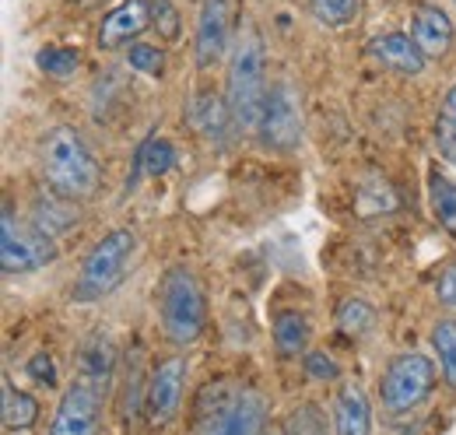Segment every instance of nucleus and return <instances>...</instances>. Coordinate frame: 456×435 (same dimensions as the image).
<instances>
[{
  "instance_id": "f257e3e1",
  "label": "nucleus",
  "mask_w": 456,
  "mask_h": 435,
  "mask_svg": "<svg viewBox=\"0 0 456 435\" xmlns=\"http://www.w3.org/2000/svg\"><path fill=\"white\" fill-rule=\"evenodd\" d=\"M267 400L239 380H211L193 400V435H267Z\"/></svg>"
},
{
  "instance_id": "f03ea898",
  "label": "nucleus",
  "mask_w": 456,
  "mask_h": 435,
  "mask_svg": "<svg viewBox=\"0 0 456 435\" xmlns=\"http://www.w3.org/2000/svg\"><path fill=\"white\" fill-rule=\"evenodd\" d=\"M267 67H264V39L253 21H246L232 43L228 56L225 103L235 119V134H256L260 112L267 103Z\"/></svg>"
},
{
  "instance_id": "7ed1b4c3",
  "label": "nucleus",
  "mask_w": 456,
  "mask_h": 435,
  "mask_svg": "<svg viewBox=\"0 0 456 435\" xmlns=\"http://www.w3.org/2000/svg\"><path fill=\"white\" fill-rule=\"evenodd\" d=\"M39 168H43L46 190H53L67 201H85L102 183V168L74 127H53L43 137Z\"/></svg>"
},
{
  "instance_id": "20e7f679",
  "label": "nucleus",
  "mask_w": 456,
  "mask_h": 435,
  "mask_svg": "<svg viewBox=\"0 0 456 435\" xmlns=\"http://www.w3.org/2000/svg\"><path fill=\"white\" fill-rule=\"evenodd\" d=\"M159 313L162 326L172 344L186 348L193 344L204 324H208V302H204V288L197 281V274L190 267H169L162 284H159Z\"/></svg>"
},
{
  "instance_id": "39448f33",
  "label": "nucleus",
  "mask_w": 456,
  "mask_h": 435,
  "mask_svg": "<svg viewBox=\"0 0 456 435\" xmlns=\"http://www.w3.org/2000/svg\"><path fill=\"white\" fill-rule=\"evenodd\" d=\"M134 250H137V235L130 228H113L106 232L85 257L81 274L70 288V299L74 302H99L106 299L113 288H119V281L130 271V260H134Z\"/></svg>"
},
{
  "instance_id": "423d86ee",
  "label": "nucleus",
  "mask_w": 456,
  "mask_h": 435,
  "mask_svg": "<svg viewBox=\"0 0 456 435\" xmlns=\"http://www.w3.org/2000/svg\"><path fill=\"white\" fill-rule=\"evenodd\" d=\"M436 390V365L421 351H403L397 355L379 380V400L390 414H407L418 404H425Z\"/></svg>"
},
{
  "instance_id": "0eeeda50",
  "label": "nucleus",
  "mask_w": 456,
  "mask_h": 435,
  "mask_svg": "<svg viewBox=\"0 0 456 435\" xmlns=\"http://www.w3.org/2000/svg\"><path fill=\"white\" fill-rule=\"evenodd\" d=\"M57 260V242L43 235L32 221H21L14 215L11 197L4 201V218H0V267L4 274H28L46 267Z\"/></svg>"
},
{
  "instance_id": "6e6552de",
  "label": "nucleus",
  "mask_w": 456,
  "mask_h": 435,
  "mask_svg": "<svg viewBox=\"0 0 456 435\" xmlns=\"http://www.w3.org/2000/svg\"><path fill=\"white\" fill-rule=\"evenodd\" d=\"M106 390H110V380H95V376H81V373H77L74 382L67 386V393L60 397L50 435H95L99 432Z\"/></svg>"
},
{
  "instance_id": "1a4fd4ad",
  "label": "nucleus",
  "mask_w": 456,
  "mask_h": 435,
  "mask_svg": "<svg viewBox=\"0 0 456 435\" xmlns=\"http://www.w3.org/2000/svg\"><path fill=\"white\" fill-rule=\"evenodd\" d=\"M264 148L271 152H295L302 141V103L291 81H274L267 92V103L260 112V127H256Z\"/></svg>"
},
{
  "instance_id": "9d476101",
  "label": "nucleus",
  "mask_w": 456,
  "mask_h": 435,
  "mask_svg": "<svg viewBox=\"0 0 456 435\" xmlns=\"http://www.w3.org/2000/svg\"><path fill=\"white\" fill-rule=\"evenodd\" d=\"M183 382H186V358L175 355L166 358L144 386V414L151 425H169L179 411V397H183Z\"/></svg>"
},
{
  "instance_id": "9b49d317",
  "label": "nucleus",
  "mask_w": 456,
  "mask_h": 435,
  "mask_svg": "<svg viewBox=\"0 0 456 435\" xmlns=\"http://www.w3.org/2000/svg\"><path fill=\"white\" fill-rule=\"evenodd\" d=\"M228 29H232V0H204L197 14L193 32V53L197 67H215L228 50Z\"/></svg>"
},
{
  "instance_id": "f8f14e48",
  "label": "nucleus",
  "mask_w": 456,
  "mask_h": 435,
  "mask_svg": "<svg viewBox=\"0 0 456 435\" xmlns=\"http://www.w3.org/2000/svg\"><path fill=\"white\" fill-rule=\"evenodd\" d=\"M148 25H151V4L148 0H119L113 11L102 18L99 46H106V50L123 46L134 36H141Z\"/></svg>"
},
{
  "instance_id": "ddd939ff",
  "label": "nucleus",
  "mask_w": 456,
  "mask_h": 435,
  "mask_svg": "<svg viewBox=\"0 0 456 435\" xmlns=\"http://www.w3.org/2000/svg\"><path fill=\"white\" fill-rule=\"evenodd\" d=\"M369 53L376 56L387 70L403 74V78L421 74L425 70V60H428V56L418 50V43L411 36H403V32H383V36H376L369 43Z\"/></svg>"
},
{
  "instance_id": "4468645a",
  "label": "nucleus",
  "mask_w": 456,
  "mask_h": 435,
  "mask_svg": "<svg viewBox=\"0 0 456 435\" xmlns=\"http://www.w3.org/2000/svg\"><path fill=\"white\" fill-rule=\"evenodd\" d=\"M411 39L425 56H446L453 46V21L439 7H418L411 18Z\"/></svg>"
},
{
  "instance_id": "2eb2a0df",
  "label": "nucleus",
  "mask_w": 456,
  "mask_h": 435,
  "mask_svg": "<svg viewBox=\"0 0 456 435\" xmlns=\"http://www.w3.org/2000/svg\"><path fill=\"white\" fill-rule=\"evenodd\" d=\"M190 123L215 144H225L228 134L235 130V119H232V109L218 92H200L190 106Z\"/></svg>"
},
{
  "instance_id": "dca6fc26",
  "label": "nucleus",
  "mask_w": 456,
  "mask_h": 435,
  "mask_svg": "<svg viewBox=\"0 0 456 435\" xmlns=\"http://www.w3.org/2000/svg\"><path fill=\"white\" fill-rule=\"evenodd\" d=\"M28 221H32L43 235L57 239V235L70 232V228L77 225V208H74V201L60 197L53 190H39L36 201H32V218H28Z\"/></svg>"
},
{
  "instance_id": "f3484780",
  "label": "nucleus",
  "mask_w": 456,
  "mask_h": 435,
  "mask_svg": "<svg viewBox=\"0 0 456 435\" xmlns=\"http://www.w3.org/2000/svg\"><path fill=\"white\" fill-rule=\"evenodd\" d=\"M334 422H338V435L372 432V407H369V397H365V390L358 382H344L341 390H338Z\"/></svg>"
},
{
  "instance_id": "a211bd4d",
  "label": "nucleus",
  "mask_w": 456,
  "mask_h": 435,
  "mask_svg": "<svg viewBox=\"0 0 456 435\" xmlns=\"http://www.w3.org/2000/svg\"><path fill=\"white\" fill-rule=\"evenodd\" d=\"M274 344L285 358H295L305 351L309 344V320L298 313V309H285L274 316Z\"/></svg>"
},
{
  "instance_id": "6ab92c4d",
  "label": "nucleus",
  "mask_w": 456,
  "mask_h": 435,
  "mask_svg": "<svg viewBox=\"0 0 456 435\" xmlns=\"http://www.w3.org/2000/svg\"><path fill=\"white\" fill-rule=\"evenodd\" d=\"M428 201H432L436 221L456 239V183L450 176H443L439 168L428 172Z\"/></svg>"
},
{
  "instance_id": "aec40b11",
  "label": "nucleus",
  "mask_w": 456,
  "mask_h": 435,
  "mask_svg": "<svg viewBox=\"0 0 456 435\" xmlns=\"http://www.w3.org/2000/svg\"><path fill=\"white\" fill-rule=\"evenodd\" d=\"M39 418V404L32 393L25 390H14L11 382H4V429L7 432H21V429H32Z\"/></svg>"
},
{
  "instance_id": "412c9836",
  "label": "nucleus",
  "mask_w": 456,
  "mask_h": 435,
  "mask_svg": "<svg viewBox=\"0 0 456 435\" xmlns=\"http://www.w3.org/2000/svg\"><path fill=\"white\" fill-rule=\"evenodd\" d=\"M175 165V148L166 137H151L137 148V162H134V176H166Z\"/></svg>"
},
{
  "instance_id": "4be33fe9",
  "label": "nucleus",
  "mask_w": 456,
  "mask_h": 435,
  "mask_svg": "<svg viewBox=\"0 0 456 435\" xmlns=\"http://www.w3.org/2000/svg\"><path fill=\"white\" fill-rule=\"evenodd\" d=\"M432 348L439 355V365H443V376L456 390V320L446 316L432 326Z\"/></svg>"
},
{
  "instance_id": "5701e85b",
  "label": "nucleus",
  "mask_w": 456,
  "mask_h": 435,
  "mask_svg": "<svg viewBox=\"0 0 456 435\" xmlns=\"http://www.w3.org/2000/svg\"><path fill=\"white\" fill-rule=\"evenodd\" d=\"M436 144H439V155L456 168V85L446 92L443 109H439V119H436Z\"/></svg>"
},
{
  "instance_id": "b1692460",
  "label": "nucleus",
  "mask_w": 456,
  "mask_h": 435,
  "mask_svg": "<svg viewBox=\"0 0 456 435\" xmlns=\"http://www.w3.org/2000/svg\"><path fill=\"white\" fill-rule=\"evenodd\" d=\"M77 63H81V53L74 46H43L36 53V67L50 78H70L77 70Z\"/></svg>"
},
{
  "instance_id": "393cba45",
  "label": "nucleus",
  "mask_w": 456,
  "mask_h": 435,
  "mask_svg": "<svg viewBox=\"0 0 456 435\" xmlns=\"http://www.w3.org/2000/svg\"><path fill=\"white\" fill-rule=\"evenodd\" d=\"M309 11L320 25L327 29H344L358 18V0H309Z\"/></svg>"
},
{
  "instance_id": "a878e982",
  "label": "nucleus",
  "mask_w": 456,
  "mask_h": 435,
  "mask_svg": "<svg viewBox=\"0 0 456 435\" xmlns=\"http://www.w3.org/2000/svg\"><path fill=\"white\" fill-rule=\"evenodd\" d=\"M376 320V309L365 302V299H344L341 309H338V326H341L344 333H365L369 326Z\"/></svg>"
},
{
  "instance_id": "bb28decb",
  "label": "nucleus",
  "mask_w": 456,
  "mask_h": 435,
  "mask_svg": "<svg viewBox=\"0 0 456 435\" xmlns=\"http://www.w3.org/2000/svg\"><path fill=\"white\" fill-rule=\"evenodd\" d=\"M285 435H327L323 414L316 404H298L285 422Z\"/></svg>"
},
{
  "instance_id": "cd10ccee",
  "label": "nucleus",
  "mask_w": 456,
  "mask_h": 435,
  "mask_svg": "<svg viewBox=\"0 0 456 435\" xmlns=\"http://www.w3.org/2000/svg\"><path fill=\"white\" fill-rule=\"evenodd\" d=\"M126 63H130L137 74L159 78V74H162V67H166V56H162L159 46H151V43H134V46L126 50Z\"/></svg>"
},
{
  "instance_id": "c85d7f7f",
  "label": "nucleus",
  "mask_w": 456,
  "mask_h": 435,
  "mask_svg": "<svg viewBox=\"0 0 456 435\" xmlns=\"http://www.w3.org/2000/svg\"><path fill=\"white\" fill-rule=\"evenodd\" d=\"M151 25L159 29L162 39H179V11L172 7V0H151Z\"/></svg>"
},
{
  "instance_id": "c756f323",
  "label": "nucleus",
  "mask_w": 456,
  "mask_h": 435,
  "mask_svg": "<svg viewBox=\"0 0 456 435\" xmlns=\"http://www.w3.org/2000/svg\"><path fill=\"white\" fill-rule=\"evenodd\" d=\"M141 358L134 355V365L126 369V393H123V414L134 422L137 418V411H141Z\"/></svg>"
},
{
  "instance_id": "7c9ffc66",
  "label": "nucleus",
  "mask_w": 456,
  "mask_h": 435,
  "mask_svg": "<svg viewBox=\"0 0 456 435\" xmlns=\"http://www.w3.org/2000/svg\"><path fill=\"white\" fill-rule=\"evenodd\" d=\"M305 373H309L313 380H320V382L338 380V376H341L338 362H334L327 351H309V355H305Z\"/></svg>"
},
{
  "instance_id": "2f4dec72",
  "label": "nucleus",
  "mask_w": 456,
  "mask_h": 435,
  "mask_svg": "<svg viewBox=\"0 0 456 435\" xmlns=\"http://www.w3.org/2000/svg\"><path fill=\"white\" fill-rule=\"evenodd\" d=\"M28 376L36 382H43V386H57V365H53V358L46 351L32 355L28 358Z\"/></svg>"
},
{
  "instance_id": "473e14b6",
  "label": "nucleus",
  "mask_w": 456,
  "mask_h": 435,
  "mask_svg": "<svg viewBox=\"0 0 456 435\" xmlns=\"http://www.w3.org/2000/svg\"><path fill=\"white\" fill-rule=\"evenodd\" d=\"M436 299L446 306V309H453L456 313V267L439 277V284H436Z\"/></svg>"
},
{
  "instance_id": "72a5a7b5",
  "label": "nucleus",
  "mask_w": 456,
  "mask_h": 435,
  "mask_svg": "<svg viewBox=\"0 0 456 435\" xmlns=\"http://www.w3.org/2000/svg\"><path fill=\"white\" fill-rule=\"evenodd\" d=\"M74 4H81V7H92V4H102V0H74Z\"/></svg>"
},
{
  "instance_id": "f704fd0d",
  "label": "nucleus",
  "mask_w": 456,
  "mask_h": 435,
  "mask_svg": "<svg viewBox=\"0 0 456 435\" xmlns=\"http://www.w3.org/2000/svg\"><path fill=\"white\" fill-rule=\"evenodd\" d=\"M267 435H278V432H267Z\"/></svg>"
}]
</instances>
